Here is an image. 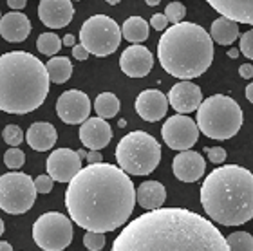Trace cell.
<instances>
[{"mask_svg": "<svg viewBox=\"0 0 253 251\" xmlns=\"http://www.w3.org/2000/svg\"><path fill=\"white\" fill-rule=\"evenodd\" d=\"M33 239L43 251H63L73 241V224L63 213L47 211L33 224Z\"/></svg>", "mask_w": 253, "mask_h": 251, "instance_id": "10", "label": "cell"}, {"mask_svg": "<svg viewBox=\"0 0 253 251\" xmlns=\"http://www.w3.org/2000/svg\"><path fill=\"white\" fill-rule=\"evenodd\" d=\"M84 246L89 251H101L105 246V233L87 231L84 235Z\"/></svg>", "mask_w": 253, "mask_h": 251, "instance_id": "33", "label": "cell"}, {"mask_svg": "<svg viewBox=\"0 0 253 251\" xmlns=\"http://www.w3.org/2000/svg\"><path fill=\"white\" fill-rule=\"evenodd\" d=\"M2 233H4V220L0 219V237H2Z\"/></svg>", "mask_w": 253, "mask_h": 251, "instance_id": "49", "label": "cell"}, {"mask_svg": "<svg viewBox=\"0 0 253 251\" xmlns=\"http://www.w3.org/2000/svg\"><path fill=\"white\" fill-rule=\"evenodd\" d=\"M78 156H80V159H87V152H85V150H78Z\"/></svg>", "mask_w": 253, "mask_h": 251, "instance_id": "47", "label": "cell"}, {"mask_svg": "<svg viewBox=\"0 0 253 251\" xmlns=\"http://www.w3.org/2000/svg\"><path fill=\"white\" fill-rule=\"evenodd\" d=\"M107 4H111V5H116V4H120V2H122V0H105Z\"/></svg>", "mask_w": 253, "mask_h": 251, "instance_id": "48", "label": "cell"}, {"mask_svg": "<svg viewBox=\"0 0 253 251\" xmlns=\"http://www.w3.org/2000/svg\"><path fill=\"white\" fill-rule=\"evenodd\" d=\"M37 199L35 179L27 173L9 172L0 175V208L5 213L20 215L33 208Z\"/></svg>", "mask_w": 253, "mask_h": 251, "instance_id": "9", "label": "cell"}, {"mask_svg": "<svg viewBox=\"0 0 253 251\" xmlns=\"http://www.w3.org/2000/svg\"><path fill=\"white\" fill-rule=\"evenodd\" d=\"M122 35L125 40L132 43H141L148 38V22L141 16H130L126 18L122 27Z\"/></svg>", "mask_w": 253, "mask_h": 251, "instance_id": "25", "label": "cell"}, {"mask_svg": "<svg viewBox=\"0 0 253 251\" xmlns=\"http://www.w3.org/2000/svg\"><path fill=\"white\" fill-rule=\"evenodd\" d=\"M0 22H2V13H0Z\"/></svg>", "mask_w": 253, "mask_h": 251, "instance_id": "50", "label": "cell"}, {"mask_svg": "<svg viewBox=\"0 0 253 251\" xmlns=\"http://www.w3.org/2000/svg\"><path fill=\"white\" fill-rule=\"evenodd\" d=\"M94 110L98 118H103V120L114 118L120 112V100H118V96L112 94V92H101V94H98V98L94 101Z\"/></svg>", "mask_w": 253, "mask_h": 251, "instance_id": "27", "label": "cell"}, {"mask_svg": "<svg viewBox=\"0 0 253 251\" xmlns=\"http://www.w3.org/2000/svg\"><path fill=\"white\" fill-rule=\"evenodd\" d=\"M246 98H248L250 103H253V82L246 87Z\"/></svg>", "mask_w": 253, "mask_h": 251, "instance_id": "43", "label": "cell"}, {"mask_svg": "<svg viewBox=\"0 0 253 251\" xmlns=\"http://www.w3.org/2000/svg\"><path fill=\"white\" fill-rule=\"evenodd\" d=\"M27 4V0H7V5L11 9H24Z\"/></svg>", "mask_w": 253, "mask_h": 251, "instance_id": "41", "label": "cell"}, {"mask_svg": "<svg viewBox=\"0 0 253 251\" xmlns=\"http://www.w3.org/2000/svg\"><path fill=\"white\" fill-rule=\"evenodd\" d=\"M87 163H89V165H98V163H103V157H101L100 150L87 152Z\"/></svg>", "mask_w": 253, "mask_h": 251, "instance_id": "39", "label": "cell"}, {"mask_svg": "<svg viewBox=\"0 0 253 251\" xmlns=\"http://www.w3.org/2000/svg\"><path fill=\"white\" fill-rule=\"evenodd\" d=\"M56 114L67 125H78L89 120L90 100L89 96L78 89H71L62 92L56 101Z\"/></svg>", "mask_w": 253, "mask_h": 251, "instance_id": "12", "label": "cell"}, {"mask_svg": "<svg viewBox=\"0 0 253 251\" xmlns=\"http://www.w3.org/2000/svg\"><path fill=\"white\" fill-rule=\"evenodd\" d=\"M0 251H13V248H11V244H9V242L0 241Z\"/></svg>", "mask_w": 253, "mask_h": 251, "instance_id": "44", "label": "cell"}, {"mask_svg": "<svg viewBox=\"0 0 253 251\" xmlns=\"http://www.w3.org/2000/svg\"><path fill=\"white\" fill-rule=\"evenodd\" d=\"M53 181L54 179L51 175H38L35 179V188H37V194H49L53 190Z\"/></svg>", "mask_w": 253, "mask_h": 251, "instance_id": "35", "label": "cell"}, {"mask_svg": "<svg viewBox=\"0 0 253 251\" xmlns=\"http://www.w3.org/2000/svg\"><path fill=\"white\" fill-rule=\"evenodd\" d=\"M169 98L158 89H147L136 98V112L145 121H159L167 116Z\"/></svg>", "mask_w": 253, "mask_h": 251, "instance_id": "17", "label": "cell"}, {"mask_svg": "<svg viewBox=\"0 0 253 251\" xmlns=\"http://www.w3.org/2000/svg\"><path fill=\"white\" fill-rule=\"evenodd\" d=\"M206 168L205 157L201 156L199 152L194 150H185L179 152L172 161V170L174 175L183 183H195L197 179L203 177Z\"/></svg>", "mask_w": 253, "mask_h": 251, "instance_id": "18", "label": "cell"}, {"mask_svg": "<svg viewBox=\"0 0 253 251\" xmlns=\"http://www.w3.org/2000/svg\"><path fill=\"white\" fill-rule=\"evenodd\" d=\"M111 251H230L210 220L186 208H159L139 215L114 239Z\"/></svg>", "mask_w": 253, "mask_h": 251, "instance_id": "2", "label": "cell"}, {"mask_svg": "<svg viewBox=\"0 0 253 251\" xmlns=\"http://www.w3.org/2000/svg\"><path fill=\"white\" fill-rule=\"evenodd\" d=\"M165 15H167V18H169V22L172 26H177L186 16V7L181 2H170L167 5V9H165Z\"/></svg>", "mask_w": 253, "mask_h": 251, "instance_id": "30", "label": "cell"}, {"mask_svg": "<svg viewBox=\"0 0 253 251\" xmlns=\"http://www.w3.org/2000/svg\"><path fill=\"white\" fill-rule=\"evenodd\" d=\"M158 58L161 67L175 78L190 82L211 65L213 40L194 22H181L169 27L158 43Z\"/></svg>", "mask_w": 253, "mask_h": 251, "instance_id": "5", "label": "cell"}, {"mask_svg": "<svg viewBox=\"0 0 253 251\" xmlns=\"http://www.w3.org/2000/svg\"><path fill=\"white\" fill-rule=\"evenodd\" d=\"M221 16L253 26V0H206Z\"/></svg>", "mask_w": 253, "mask_h": 251, "instance_id": "20", "label": "cell"}, {"mask_svg": "<svg viewBox=\"0 0 253 251\" xmlns=\"http://www.w3.org/2000/svg\"><path fill=\"white\" fill-rule=\"evenodd\" d=\"M175 2H177V0H175Z\"/></svg>", "mask_w": 253, "mask_h": 251, "instance_id": "51", "label": "cell"}, {"mask_svg": "<svg viewBox=\"0 0 253 251\" xmlns=\"http://www.w3.org/2000/svg\"><path fill=\"white\" fill-rule=\"evenodd\" d=\"M169 103L177 114H188L199 110L203 103V92L192 82H179L169 92Z\"/></svg>", "mask_w": 253, "mask_h": 251, "instance_id": "16", "label": "cell"}, {"mask_svg": "<svg viewBox=\"0 0 253 251\" xmlns=\"http://www.w3.org/2000/svg\"><path fill=\"white\" fill-rule=\"evenodd\" d=\"M2 136H4V141L9 145L11 148H16L24 141V132L18 125H7L2 132Z\"/></svg>", "mask_w": 253, "mask_h": 251, "instance_id": "31", "label": "cell"}, {"mask_svg": "<svg viewBox=\"0 0 253 251\" xmlns=\"http://www.w3.org/2000/svg\"><path fill=\"white\" fill-rule=\"evenodd\" d=\"M56 139H58V134H56V128H54L51 123L37 121V123H33V125L27 128L26 141L33 150H37V152L51 150V148L54 147Z\"/></svg>", "mask_w": 253, "mask_h": 251, "instance_id": "22", "label": "cell"}, {"mask_svg": "<svg viewBox=\"0 0 253 251\" xmlns=\"http://www.w3.org/2000/svg\"><path fill=\"white\" fill-rule=\"evenodd\" d=\"M45 67H47V74L51 82L58 85L65 84L73 74V63L67 56H53L45 63Z\"/></svg>", "mask_w": 253, "mask_h": 251, "instance_id": "26", "label": "cell"}, {"mask_svg": "<svg viewBox=\"0 0 253 251\" xmlns=\"http://www.w3.org/2000/svg\"><path fill=\"white\" fill-rule=\"evenodd\" d=\"M37 47H38V51L42 52V54H45V56H54V54L62 49V40H60L54 33H43V35L38 37Z\"/></svg>", "mask_w": 253, "mask_h": 251, "instance_id": "28", "label": "cell"}, {"mask_svg": "<svg viewBox=\"0 0 253 251\" xmlns=\"http://www.w3.org/2000/svg\"><path fill=\"white\" fill-rule=\"evenodd\" d=\"M210 37L213 42L221 43V45H232L239 38L237 22L230 20L226 16H219V18L213 20V24H211Z\"/></svg>", "mask_w": 253, "mask_h": 251, "instance_id": "24", "label": "cell"}, {"mask_svg": "<svg viewBox=\"0 0 253 251\" xmlns=\"http://www.w3.org/2000/svg\"><path fill=\"white\" fill-rule=\"evenodd\" d=\"M206 156L213 165H221V163L226 161V150L222 147H210L206 148Z\"/></svg>", "mask_w": 253, "mask_h": 251, "instance_id": "36", "label": "cell"}, {"mask_svg": "<svg viewBox=\"0 0 253 251\" xmlns=\"http://www.w3.org/2000/svg\"><path fill=\"white\" fill-rule=\"evenodd\" d=\"M150 26L156 29V31H167V26H169V18L165 13H156L150 18Z\"/></svg>", "mask_w": 253, "mask_h": 251, "instance_id": "37", "label": "cell"}, {"mask_svg": "<svg viewBox=\"0 0 253 251\" xmlns=\"http://www.w3.org/2000/svg\"><path fill=\"white\" fill-rule=\"evenodd\" d=\"M228 56H230V58H237L239 56V51H237V49H230V51H228Z\"/></svg>", "mask_w": 253, "mask_h": 251, "instance_id": "45", "label": "cell"}, {"mask_svg": "<svg viewBox=\"0 0 253 251\" xmlns=\"http://www.w3.org/2000/svg\"><path fill=\"white\" fill-rule=\"evenodd\" d=\"M230 251H253V235L246 231H235L226 237Z\"/></svg>", "mask_w": 253, "mask_h": 251, "instance_id": "29", "label": "cell"}, {"mask_svg": "<svg viewBox=\"0 0 253 251\" xmlns=\"http://www.w3.org/2000/svg\"><path fill=\"white\" fill-rule=\"evenodd\" d=\"M199 126L192 118L185 114H175L165 121L161 128V136L167 147L172 150H190L199 139Z\"/></svg>", "mask_w": 253, "mask_h": 251, "instance_id": "11", "label": "cell"}, {"mask_svg": "<svg viewBox=\"0 0 253 251\" xmlns=\"http://www.w3.org/2000/svg\"><path fill=\"white\" fill-rule=\"evenodd\" d=\"M145 2H147V5H158L161 0H145Z\"/></svg>", "mask_w": 253, "mask_h": 251, "instance_id": "46", "label": "cell"}, {"mask_svg": "<svg viewBox=\"0 0 253 251\" xmlns=\"http://www.w3.org/2000/svg\"><path fill=\"white\" fill-rule=\"evenodd\" d=\"M74 7L71 0H40L38 18L51 29H62L73 20Z\"/></svg>", "mask_w": 253, "mask_h": 251, "instance_id": "15", "label": "cell"}, {"mask_svg": "<svg viewBox=\"0 0 253 251\" xmlns=\"http://www.w3.org/2000/svg\"><path fill=\"white\" fill-rule=\"evenodd\" d=\"M201 204L213 222L246 224L253 219V173L237 165H224L201 184Z\"/></svg>", "mask_w": 253, "mask_h": 251, "instance_id": "3", "label": "cell"}, {"mask_svg": "<svg viewBox=\"0 0 253 251\" xmlns=\"http://www.w3.org/2000/svg\"><path fill=\"white\" fill-rule=\"evenodd\" d=\"M136 203L128 173L109 163L82 168L65 192V208L73 222L96 233L114 231L125 224Z\"/></svg>", "mask_w": 253, "mask_h": 251, "instance_id": "1", "label": "cell"}, {"mask_svg": "<svg viewBox=\"0 0 253 251\" xmlns=\"http://www.w3.org/2000/svg\"><path fill=\"white\" fill-rule=\"evenodd\" d=\"M89 54H90V52L87 51L82 43H80V45H74V47H73V56L76 58V60H80V62L87 60V58H89Z\"/></svg>", "mask_w": 253, "mask_h": 251, "instance_id": "38", "label": "cell"}, {"mask_svg": "<svg viewBox=\"0 0 253 251\" xmlns=\"http://www.w3.org/2000/svg\"><path fill=\"white\" fill-rule=\"evenodd\" d=\"M165 199H167V190L161 183L158 181H145L139 184V188L136 190V201L141 208L152 211V209H159L163 206Z\"/></svg>", "mask_w": 253, "mask_h": 251, "instance_id": "23", "label": "cell"}, {"mask_svg": "<svg viewBox=\"0 0 253 251\" xmlns=\"http://www.w3.org/2000/svg\"><path fill=\"white\" fill-rule=\"evenodd\" d=\"M154 56L145 45H130L122 52L120 67L130 78H143L152 71Z\"/></svg>", "mask_w": 253, "mask_h": 251, "instance_id": "14", "label": "cell"}, {"mask_svg": "<svg viewBox=\"0 0 253 251\" xmlns=\"http://www.w3.org/2000/svg\"><path fill=\"white\" fill-rule=\"evenodd\" d=\"M24 163H26V156L20 148H9L4 154V165L11 170H18Z\"/></svg>", "mask_w": 253, "mask_h": 251, "instance_id": "32", "label": "cell"}, {"mask_svg": "<svg viewBox=\"0 0 253 251\" xmlns=\"http://www.w3.org/2000/svg\"><path fill=\"white\" fill-rule=\"evenodd\" d=\"M76 40H74V37L73 35H65V37H63V45H67V47H74V45H76Z\"/></svg>", "mask_w": 253, "mask_h": 251, "instance_id": "42", "label": "cell"}, {"mask_svg": "<svg viewBox=\"0 0 253 251\" xmlns=\"http://www.w3.org/2000/svg\"><path fill=\"white\" fill-rule=\"evenodd\" d=\"M197 126L206 137L230 139L243 126V110L235 100L224 94L206 98L197 110Z\"/></svg>", "mask_w": 253, "mask_h": 251, "instance_id": "6", "label": "cell"}, {"mask_svg": "<svg viewBox=\"0 0 253 251\" xmlns=\"http://www.w3.org/2000/svg\"><path fill=\"white\" fill-rule=\"evenodd\" d=\"M112 139V128L103 118H89L80 126V141L90 150L105 148Z\"/></svg>", "mask_w": 253, "mask_h": 251, "instance_id": "19", "label": "cell"}, {"mask_svg": "<svg viewBox=\"0 0 253 251\" xmlns=\"http://www.w3.org/2000/svg\"><path fill=\"white\" fill-rule=\"evenodd\" d=\"M122 29L107 15H94L84 22L80 29V40L90 54L94 56H109L120 47Z\"/></svg>", "mask_w": 253, "mask_h": 251, "instance_id": "8", "label": "cell"}, {"mask_svg": "<svg viewBox=\"0 0 253 251\" xmlns=\"http://www.w3.org/2000/svg\"><path fill=\"white\" fill-rule=\"evenodd\" d=\"M47 67L35 54L11 51L0 56V110L27 114L45 101L49 92Z\"/></svg>", "mask_w": 253, "mask_h": 251, "instance_id": "4", "label": "cell"}, {"mask_svg": "<svg viewBox=\"0 0 253 251\" xmlns=\"http://www.w3.org/2000/svg\"><path fill=\"white\" fill-rule=\"evenodd\" d=\"M116 161L123 172L130 175H148L161 161V147L147 132H130L118 143Z\"/></svg>", "mask_w": 253, "mask_h": 251, "instance_id": "7", "label": "cell"}, {"mask_svg": "<svg viewBox=\"0 0 253 251\" xmlns=\"http://www.w3.org/2000/svg\"><path fill=\"white\" fill-rule=\"evenodd\" d=\"M82 172V159L78 152L71 148H58L47 157V175L58 183H71Z\"/></svg>", "mask_w": 253, "mask_h": 251, "instance_id": "13", "label": "cell"}, {"mask_svg": "<svg viewBox=\"0 0 253 251\" xmlns=\"http://www.w3.org/2000/svg\"><path fill=\"white\" fill-rule=\"evenodd\" d=\"M239 74H241L243 78H246V80L253 78V65H252V63H243V65L239 67Z\"/></svg>", "mask_w": 253, "mask_h": 251, "instance_id": "40", "label": "cell"}, {"mask_svg": "<svg viewBox=\"0 0 253 251\" xmlns=\"http://www.w3.org/2000/svg\"><path fill=\"white\" fill-rule=\"evenodd\" d=\"M0 35L7 42H24L31 35V22L24 13L11 11V13L2 16Z\"/></svg>", "mask_w": 253, "mask_h": 251, "instance_id": "21", "label": "cell"}, {"mask_svg": "<svg viewBox=\"0 0 253 251\" xmlns=\"http://www.w3.org/2000/svg\"><path fill=\"white\" fill-rule=\"evenodd\" d=\"M241 52H243L248 60H253V29L246 31L243 37H241Z\"/></svg>", "mask_w": 253, "mask_h": 251, "instance_id": "34", "label": "cell"}]
</instances>
